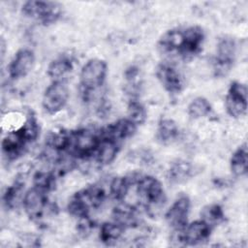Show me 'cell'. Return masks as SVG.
<instances>
[{
  "instance_id": "obj_1",
  "label": "cell",
  "mask_w": 248,
  "mask_h": 248,
  "mask_svg": "<svg viewBox=\"0 0 248 248\" xmlns=\"http://www.w3.org/2000/svg\"><path fill=\"white\" fill-rule=\"evenodd\" d=\"M39 134V127L35 117L29 114L26 121L19 128L11 131L2 140V152L9 160L17 159L28 143L34 141Z\"/></svg>"
},
{
  "instance_id": "obj_2",
  "label": "cell",
  "mask_w": 248,
  "mask_h": 248,
  "mask_svg": "<svg viewBox=\"0 0 248 248\" xmlns=\"http://www.w3.org/2000/svg\"><path fill=\"white\" fill-rule=\"evenodd\" d=\"M100 140L101 130L83 128L70 131L66 154L77 159L92 158L95 155Z\"/></svg>"
},
{
  "instance_id": "obj_3",
  "label": "cell",
  "mask_w": 248,
  "mask_h": 248,
  "mask_svg": "<svg viewBox=\"0 0 248 248\" xmlns=\"http://www.w3.org/2000/svg\"><path fill=\"white\" fill-rule=\"evenodd\" d=\"M136 185L137 194L143 202L146 210L154 212L164 205L166 202L164 188L156 177L140 174Z\"/></svg>"
},
{
  "instance_id": "obj_4",
  "label": "cell",
  "mask_w": 248,
  "mask_h": 248,
  "mask_svg": "<svg viewBox=\"0 0 248 248\" xmlns=\"http://www.w3.org/2000/svg\"><path fill=\"white\" fill-rule=\"evenodd\" d=\"M108 74V65L100 58L89 59L81 68L79 74V85L84 95L101 87Z\"/></svg>"
},
{
  "instance_id": "obj_5",
  "label": "cell",
  "mask_w": 248,
  "mask_h": 248,
  "mask_svg": "<svg viewBox=\"0 0 248 248\" xmlns=\"http://www.w3.org/2000/svg\"><path fill=\"white\" fill-rule=\"evenodd\" d=\"M22 14L37 19L43 25H49L58 20L62 9L60 4L52 1H26L22 5Z\"/></svg>"
},
{
  "instance_id": "obj_6",
  "label": "cell",
  "mask_w": 248,
  "mask_h": 248,
  "mask_svg": "<svg viewBox=\"0 0 248 248\" xmlns=\"http://www.w3.org/2000/svg\"><path fill=\"white\" fill-rule=\"evenodd\" d=\"M69 99V89L65 81L53 80L45 90L42 100L44 109L48 114H55L67 104Z\"/></svg>"
},
{
  "instance_id": "obj_7",
  "label": "cell",
  "mask_w": 248,
  "mask_h": 248,
  "mask_svg": "<svg viewBox=\"0 0 248 248\" xmlns=\"http://www.w3.org/2000/svg\"><path fill=\"white\" fill-rule=\"evenodd\" d=\"M225 106L230 116L233 118L243 116L247 110L246 85L239 81H232L228 89Z\"/></svg>"
},
{
  "instance_id": "obj_8",
  "label": "cell",
  "mask_w": 248,
  "mask_h": 248,
  "mask_svg": "<svg viewBox=\"0 0 248 248\" xmlns=\"http://www.w3.org/2000/svg\"><path fill=\"white\" fill-rule=\"evenodd\" d=\"M236 45L232 38L224 37L219 40L214 58V72L218 77L225 76L232 68L235 57Z\"/></svg>"
},
{
  "instance_id": "obj_9",
  "label": "cell",
  "mask_w": 248,
  "mask_h": 248,
  "mask_svg": "<svg viewBox=\"0 0 248 248\" xmlns=\"http://www.w3.org/2000/svg\"><path fill=\"white\" fill-rule=\"evenodd\" d=\"M212 228L203 220H197L187 224L182 231H174L178 245H197L207 240Z\"/></svg>"
},
{
  "instance_id": "obj_10",
  "label": "cell",
  "mask_w": 248,
  "mask_h": 248,
  "mask_svg": "<svg viewBox=\"0 0 248 248\" xmlns=\"http://www.w3.org/2000/svg\"><path fill=\"white\" fill-rule=\"evenodd\" d=\"M156 77L164 89L170 94H178L184 88V79L176 67L169 62H163L156 69Z\"/></svg>"
},
{
  "instance_id": "obj_11",
  "label": "cell",
  "mask_w": 248,
  "mask_h": 248,
  "mask_svg": "<svg viewBox=\"0 0 248 248\" xmlns=\"http://www.w3.org/2000/svg\"><path fill=\"white\" fill-rule=\"evenodd\" d=\"M190 205L191 202L188 196L180 195L167 210L165 219L174 231H182L188 224Z\"/></svg>"
},
{
  "instance_id": "obj_12",
  "label": "cell",
  "mask_w": 248,
  "mask_h": 248,
  "mask_svg": "<svg viewBox=\"0 0 248 248\" xmlns=\"http://www.w3.org/2000/svg\"><path fill=\"white\" fill-rule=\"evenodd\" d=\"M35 64V54L29 48L19 49L11 60L8 72L12 79H19L26 77Z\"/></svg>"
},
{
  "instance_id": "obj_13",
  "label": "cell",
  "mask_w": 248,
  "mask_h": 248,
  "mask_svg": "<svg viewBox=\"0 0 248 248\" xmlns=\"http://www.w3.org/2000/svg\"><path fill=\"white\" fill-rule=\"evenodd\" d=\"M204 40V32L201 26L193 25L183 29V44L179 54L183 58H191L198 54Z\"/></svg>"
},
{
  "instance_id": "obj_14",
  "label": "cell",
  "mask_w": 248,
  "mask_h": 248,
  "mask_svg": "<svg viewBox=\"0 0 248 248\" xmlns=\"http://www.w3.org/2000/svg\"><path fill=\"white\" fill-rule=\"evenodd\" d=\"M22 203L25 213L30 219H40L46 206V193L33 186L24 194Z\"/></svg>"
},
{
  "instance_id": "obj_15",
  "label": "cell",
  "mask_w": 248,
  "mask_h": 248,
  "mask_svg": "<svg viewBox=\"0 0 248 248\" xmlns=\"http://www.w3.org/2000/svg\"><path fill=\"white\" fill-rule=\"evenodd\" d=\"M137 127L138 126L130 119L122 118L101 129V136L113 140L119 143L120 141L131 138L136 133Z\"/></svg>"
},
{
  "instance_id": "obj_16",
  "label": "cell",
  "mask_w": 248,
  "mask_h": 248,
  "mask_svg": "<svg viewBox=\"0 0 248 248\" xmlns=\"http://www.w3.org/2000/svg\"><path fill=\"white\" fill-rule=\"evenodd\" d=\"M140 176V174L133 172L125 176L114 177L109 184V195L111 198L117 202H123L131 186L136 184Z\"/></svg>"
},
{
  "instance_id": "obj_17",
  "label": "cell",
  "mask_w": 248,
  "mask_h": 248,
  "mask_svg": "<svg viewBox=\"0 0 248 248\" xmlns=\"http://www.w3.org/2000/svg\"><path fill=\"white\" fill-rule=\"evenodd\" d=\"M183 44V29H171L164 33L158 42V48L162 53L179 54Z\"/></svg>"
},
{
  "instance_id": "obj_18",
  "label": "cell",
  "mask_w": 248,
  "mask_h": 248,
  "mask_svg": "<svg viewBox=\"0 0 248 248\" xmlns=\"http://www.w3.org/2000/svg\"><path fill=\"white\" fill-rule=\"evenodd\" d=\"M119 150V143L113 140L101 136V140L95 152L94 158L100 165H108L116 157Z\"/></svg>"
},
{
  "instance_id": "obj_19",
  "label": "cell",
  "mask_w": 248,
  "mask_h": 248,
  "mask_svg": "<svg viewBox=\"0 0 248 248\" xmlns=\"http://www.w3.org/2000/svg\"><path fill=\"white\" fill-rule=\"evenodd\" d=\"M113 221L121 225L124 229L134 228L138 225L139 219L134 206L127 203H119L112 211Z\"/></svg>"
},
{
  "instance_id": "obj_20",
  "label": "cell",
  "mask_w": 248,
  "mask_h": 248,
  "mask_svg": "<svg viewBox=\"0 0 248 248\" xmlns=\"http://www.w3.org/2000/svg\"><path fill=\"white\" fill-rule=\"evenodd\" d=\"M76 195L81 199V201L90 208L95 209L101 206L106 199V192L104 189L98 185L88 186L78 192Z\"/></svg>"
},
{
  "instance_id": "obj_21",
  "label": "cell",
  "mask_w": 248,
  "mask_h": 248,
  "mask_svg": "<svg viewBox=\"0 0 248 248\" xmlns=\"http://www.w3.org/2000/svg\"><path fill=\"white\" fill-rule=\"evenodd\" d=\"M74 68L73 60L66 55L60 56L50 62L47 67V76L53 80H60Z\"/></svg>"
},
{
  "instance_id": "obj_22",
  "label": "cell",
  "mask_w": 248,
  "mask_h": 248,
  "mask_svg": "<svg viewBox=\"0 0 248 248\" xmlns=\"http://www.w3.org/2000/svg\"><path fill=\"white\" fill-rule=\"evenodd\" d=\"M178 133L177 124L172 119L163 118L158 123L156 138L162 144H169L177 138Z\"/></svg>"
},
{
  "instance_id": "obj_23",
  "label": "cell",
  "mask_w": 248,
  "mask_h": 248,
  "mask_svg": "<svg viewBox=\"0 0 248 248\" xmlns=\"http://www.w3.org/2000/svg\"><path fill=\"white\" fill-rule=\"evenodd\" d=\"M125 229L116 222H106L101 226L100 240L108 246H112L121 238Z\"/></svg>"
},
{
  "instance_id": "obj_24",
  "label": "cell",
  "mask_w": 248,
  "mask_h": 248,
  "mask_svg": "<svg viewBox=\"0 0 248 248\" xmlns=\"http://www.w3.org/2000/svg\"><path fill=\"white\" fill-rule=\"evenodd\" d=\"M193 176V167L189 162L178 160L174 162L169 171L168 178L172 183H181Z\"/></svg>"
},
{
  "instance_id": "obj_25",
  "label": "cell",
  "mask_w": 248,
  "mask_h": 248,
  "mask_svg": "<svg viewBox=\"0 0 248 248\" xmlns=\"http://www.w3.org/2000/svg\"><path fill=\"white\" fill-rule=\"evenodd\" d=\"M231 170L235 176H242L247 172L248 151L246 142L240 145L231 158Z\"/></svg>"
},
{
  "instance_id": "obj_26",
  "label": "cell",
  "mask_w": 248,
  "mask_h": 248,
  "mask_svg": "<svg viewBox=\"0 0 248 248\" xmlns=\"http://www.w3.org/2000/svg\"><path fill=\"white\" fill-rule=\"evenodd\" d=\"M202 220L208 224L211 228L222 224L225 221V213L223 208L216 203L204 206L201 212Z\"/></svg>"
},
{
  "instance_id": "obj_27",
  "label": "cell",
  "mask_w": 248,
  "mask_h": 248,
  "mask_svg": "<svg viewBox=\"0 0 248 248\" xmlns=\"http://www.w3.org/2000/svg\"><path fill=\"white\" fill-rule=\"evenodd\" d=\"M211 111V105L203 97H197L188 106V114L191 118L199 119L206 116Z\"/></svg>"
},
{
  "instance_id": "obj_28",
  "label": "cell",
  "mask_w": 248,
  "mask_h": 248,
  "mask_svg": "<svg viewBox=\"0 0 248 248\" xmlns=\"http://www.w3.org/2000/svg\"><path fill=\"white\" fill-rule=\"evenodd\" d=\"M127 114H128L127 118L130 119L137 126L143 124L147 117V112L145 108L141 103H140L137 100H131L129 102L128 108H127Z\"/></svg>"
},
{
  "instance_id": "obj_29",
  "label": "cell",
  "mask_w": 248,
  "mask_h": 248,
  "mask_svg": "<svg viewBox=\"0 0 248 248\" xmlns=\"http://www.w3.org/2000/svg\"><path fill=\"white\" fill-rule=\"evenodd\" d=\"M34 187L47 193L55 186V176L52 172L38 171L33 177Z\"/></svg>"
},
{
  "instance_id": "obj_30",
  "label": "cell",
  "mask_w": 248,
  "mask_h": 248,
  "mask_svg": "<svg viewBox=\"0 0 248 248\" xmlns=\"http://www.w3.org/2000/svg\"><path fill=\"white\" fill-rule=\"evenodd\" d=\"M22 188L23 184L16 180L6 189L3 195V202L7 208H13L16 204Z\"/></svg>"
},
{
  "instance_id": "obj_31",
  "label": "cell",
  "mask_w": 248,
  "mask_h": 248,
  "mask_svg": "<svg viewBox=\"0 0 248 248\" xmlns=\"http://www.w3.org/2000/svg\"><path fill=\"white\" fill-rule=\"evenodd\" d=\"M78 220H79V222L78 224V231L79 232V233H81V234L89 233V232L94 227V224L90 220L89 216L83 217V218H79Z\"/></svg>"
},
{
  "instance_id": "obj_32",
  "label": "cell",
  "mask_w": 248,
  "mask_h": 248,
  "mask_svg": "<svg viewBox=\"0 0 248 248\" xmlns=\"http://www.w3.org/2000/svg\"><path fill=\"white\" fill-rule=\"evenodd\" d=\"M139 76H140V70L137 66H130L124 72L125 78L132 84L135 83V81L137 80Z\"/></svg>"
}]
</instances>
